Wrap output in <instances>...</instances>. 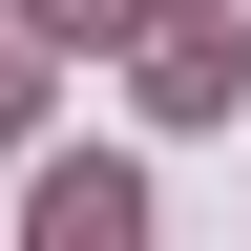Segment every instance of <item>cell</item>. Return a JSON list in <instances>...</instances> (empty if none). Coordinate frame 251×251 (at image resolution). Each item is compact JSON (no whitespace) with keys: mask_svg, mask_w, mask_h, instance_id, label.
<instances>
[{"mask_svg":"<svg viewBox=\"0 0 251 251\" xmlns=\"http://www.w3.org/2000/svg\"><path fill=\"white\" fill-rule=\"evenodd\" d=\"M126 209H147V188H126V168H42V230H63V251H105Z\"/></svg>","mask_w":251,"mask_h":251,"instance_id":"1","label":"cell"},{"mask_svg":"<svg viewBox=\"0 0 251 251\" xmlns=\"http://www.w3.org/2000/svg\"><path fill=\"white\" fill-rule=\"evenodd\" d=\"M0 126H21V42H0Z\"/></svg>","mask_w":251,"mask_h":251,"instance_id":"2","label":"cell"}]
</instances>
